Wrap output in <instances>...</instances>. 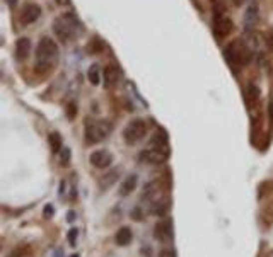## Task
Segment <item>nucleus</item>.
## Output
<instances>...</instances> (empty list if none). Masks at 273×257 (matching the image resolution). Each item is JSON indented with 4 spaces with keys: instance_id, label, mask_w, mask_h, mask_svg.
<instances>
[{
    "instance_id": "aec40b11",
    "label": "nucleus",
    "mask_w": 273,
    "mask_h": 257,
    "mask_svg": "<svg viewBox=\"0 0 273 257\" xmlns=\"http://www.w3.org/2000/svg\"><path fill=\"white\" fill-rule=\"evenodd\" d=\"M67 116H68L70 119H74L75 116H77V106H75L74 102H70V104L67 106Z\"/></svg>"
},
{
    "instance_id": "473e14b6",
    "label": "nucleus",
    "mask_w": 273,
    "mask_h": 257,
    "mask_svg": "<svg viewBox=\"0 0 273 257\" xmlns=\"http://www.w3.org/2000/svg\"><path fill=\"white\" fill-rule=\"evenodd\" d=\"M72 257H79V256H77V254H74V256H72Z\"/></svg>"
},
{
    "instance_id": "c756f323",
    "label": "nucleus",
    "mask_w": 273,
    "mask_h": 257,
    "mask_svg": "<svg viewBox=\"0 0 273 257\" xmlns=\"http://www.w3.org/2000/svg\"><path fill=\"white\" fill-rule=\"evenodd\" d=\"M45 213H46V216H50L51 215V206H48L46 210H45Z\"/></svg>"
},
{
    "instance_id": "f8f14e48",
    "label": "nucleus",
    "mask_w": 273,
    "mask_h": 257,
    "mask_svg": "<svg viewBox=\"0 0 273 257\" xmlns=\"http://www.w3.org/2000/svg\"><path fill=\"white\" fill-rule=\"evenodd\" d=\"M260 95H262V92H260V89L255 84H250V86L246 87V90H244V102H246V106L250 107V109H255V107L258 106Z\"/></svg>"
},
{
    "instance_id": "39448f33",
    "label": "nucleus",
    "mask_w": 273,
    "mask_h": 257,
    "mask_svg": "<svg viewBox=\"0 0 273 257\" xmlns=\"http://www.w3.org/2000/svg\"><path fill=\"white\" fill-rule=\"evenodd\" d=\"M111 130H113V126H111L110 121H106V119H98V121H89L86 123V131H84V135H86V143H89V145H96V143H101L104 140L110 136Z\"/></svg>"
},
{
    "instance_id": "6ab92c4d",
    "label": "nucleus",
    "mask_w": 273,
    "mask_h": 257,
    "mask_svg": "<svg viewBox=\"0 0 273 257\" xmlns=\"http://www.w3.org/2000/svg\"><path fill=\"white\" fill-rule=\"evenodd\" d=\"M70 148L63 147L62 150H60V162H62V166H68V162H70Z\"/></svg>"
},
{
    "instance_id": "b1692460",
    "label": "nucleus",
    "mask_w": 273,
    "mask_h": 257,
    "mask_svg": "<svg viewBox=\"0 0 273 257\" xmlns=\"http://www.w3.org/2000/svg\"><path fill=\"white\" fill-rule=\"evenodd\" d=\"M268 45H270L272 48H273V31H272V33H268Z\"/></svg>"
},
{
    "instance_id": "c85d7f7f",
    "label": "nucleus",
    "mask_w": 273,
    "mask_h": 257,
    "mask_svg": "<svg viewBox=\"0 0 273 257\" xmlns=\"http://www.w3.org/2000/svg\"><path fill=\"white\" fill-rule=\"evenodd\" d=\"M270 119H272V123H273V104H270Z\"/></svg>"
},
{
    "instance_id": "f03ea898",
    "label": "nucleus",
    "mask_w": 273,
    "mask_h": 257,
    "mask_svg": "<svg viewBox=\"0 0 273 257\" xmlns=\"http://www.w3.org/2000/svg\"><path fill=\"white\" fill-rule=\"evenodd\" d=\"M60 58V51H58V45L55 43V39L48 38H41L38 48H36V72L38 74H46L51 68L57 65Z\"/></svg>"
},
{
    "instance_id": "7c9ffc66",
    "label": "nucleus",
    "mask_w": 273,
    "mask_h": 257,
    "mask_svg": "<svg viewBox=\"0 0 273 257\" xmlns=\"http://www.w3.org/2000/svg\"><path fill=\"white\" fill-rule=\"evenodd\" d=\"M57 257H62V251H60V249L57 251Z\"/></svg>"
},
{
    "instance_id": "393cba45",
    "label": "nucleus",
    "mask_w": 273,
    "mask_h": 257,
    "mask_svg": "<svg viewBox=\"0 0 273 257\" xmlns=\"http://www.w3.org/2000/svg\"><path fill=\"white\" fill-rule=\"evenodd\" d=\"M74 216H75V213L74 211H70V213H68V215H67V220H68V222H74Z\"/></svg>"
},
{
    "instance_id": "7ed1b4c3",
    "label": "nucleus",
    "mask_w": 273,
    "mask_h": 257,
    "mask_svg": "<svg viewBox=\"0 0 273 257\" xmlns=\"http://www.w3.org/2000/svg\"><path fill=\"white\" fill-rule=\"evenodd\" d=\"M224 56H226L227 63L231 65L234 70L246 67L253 58V51L250 50V46L243 41V39H236V41L229 43L224 48Z\"/></svg>"
},
{
    "instance_id": "6e6552de",
    "label": "nucleus",
    "mask_w": 273,
    "mask_h": 257,
    "mask_svg": "<svg viewBox=\"0 0 273 257\" xmlns=\"http://www.w3.org/2000/svg\"><path fill=\"white\" fill-rule=\"evenodd\" d=\"M89 162L96 169H106L113 164V155L108 150H94L89 155Z\"/></svg>"
},
{
    "instance_id": "9b49d317",
    "label": "nucleus",
    "mask_w": 273,
    "mask_h": 257,
    "mask_svg": "<svg viewBox=\"0 0 273 257\" xmlns=\"http://www.w3.org/2000/svg\"><path fill=\"white\" fill-rule=\"evenodd\" d=\"M155 239L160 242H169L172 239V222L169 218H164L155 225Z\"/></svg>"
},
{
    "instance_id": "1a4fd4ad",
    "label": "nucleus",
    "mask_w": 273,
    "mask_h": 257,
    "mask_svg": "<svg viewBox=\"0 0 273 257\" xmlns=\"http://www.w3.org/2000/svg\"><path fill=\"white\" fill-rule=\"evenodd\" d=\"M260 21V7L256 2H251L246 7V14H244V29L253 31L256 27V24Z\"/></svg>"
},
{
    "instance_id": "dca6fc26",
    "label": "nucleus",
    "mask_w": 273,
    "mask_h": 257,
    "mask_svg": "<svg viewBox=\"0 0 273 257\" xmlns=\"http://www.w3.org/2000/svg\"><path fill=\"white\" fill-rule=\"evenodd\" d=\"M136 182H138V177H136L135 174H130L128 177H125L123 179V182H122V187H120V194L128 196L132 191H135Z\"/></svg>"
},
{
    "instance_id": "a211bd4d",
    "label": "nucleus",
    "mask_w": 273,
    "mask_h": 257,
    "mask_svg": "<svg viewBox=\"0 0 273 257\" xmlns=\"http://www.w3.org/2000/svg\"><path fill=\"white\" fill-rule=\"evenodd\" d=\"M50 147L51 150H53V154H60V150H62V136L58 133H50Z\"/></svg>"
},
{
    "instance_id": "cd10ccee",
    "label": "nucleus",
    "mask_w": 273,
    "mask_h": 257,
    "mask_svg": "<svg viewBox=\"0 0 273 257\" xmlns=\"http://www.w3.org/2000/svg\"><path fill=\"white\" fill-rule=\"evenodd\" d=\"M244 2H246V0H234V3H236V5H243Z\"/></svg>"
},
{
    "instance_id": "4468645a",
    "label": "nucleus",
    "mask_w": 273,
    "mask_h": 257,
    "mask_svg": "<svg viewBox=\"0 0 273 257\" xmlns=\"http://www.w3.org/2000/svg\"><path fill=\"white\" fill-rule=\"evenodd\" d=\"M103 77H104V82H106V87H111L120 80V77H122V72H120V68L116 65H108L106 68H104Z\"/></svg>"
},
{
    "instance_id": "f3484780",
    "label": "nucleus",
    "mask_w": 273,
    "mask_h": 257,
    "mask_svg": "<svg viewBox=\"0 0 273 257\" xmlns=\"http://www.w3.org/2000/svg\"><path fill=\"white\" fill-rule=\"evenodd\" d=\"M87 79H89V82L92 86H99L101 84V70H99L98 65H92L89 68V72H87Z\"/></svg>"
},
{
    "instance_id": "412c9836",
    "label": "nucleus",
    "mask_w": 273,
    "mask_h": 257,
    "mask_svg": "<svg viewBox=\"0 0 273 257\" xmlns=\"http://www.w3.org/2000/svg\"><path fill=\"white\" fill-rule=\"evenodd\" d=\"M104 177L106 179H104V182H103V187H108V184L111 186V184L116 180V172H113V174H110V175H104Z\"/></svg>"
},
{
    "instance_id": "2f4dec72",
    "label": "nucleus",
    "mask_w": 273,
    "mask_h": 257,
    "mask_svg": "<svg viewBox=\"0 0 273 257\" xmlns=\"http://www.w3.org/2000/svg\"><path fill=\"white\" fill-rule=\"evenodd\" d=\"M7 257H17V256H14V254H12V256H7Z\"/></svg>"
},
{
    "instance_id": "5701e85b",
    "label": "nucleus",
    "mask_w": 273,
    "mask_h": 257,
    "mask_svg": "<svg viewBox=\"0 0 273 257\" xmlns=\"http://www.w3.org/2000/svg\"><path fill=\"white\" fill-rule=\"evenodd\" d=\"M75 237H77V230H75V228H72L70 234H68V239H70L72 246H75Z\"/></svg>"
},
{
    "instance_id": "423d86ee",
    "label": "nucleus",
    "mask_w": 273,
    "mask_h": 257,
    "mask_svg": "<svg viewBox=\"0 0 273 257\" xmlns=\"http://www.w3.org/2000/svg\"><path fill=\"white\" fill-rule=\"evenodd\" d=\"M147 123L143 119L136 118L132 119L130 123L127 124V128L123 130V140H125L127 145H135L140 140H143V136L147 135Z\"/></svg>"
},
{
    "instance_id": "2eb2a0df",
    "label": "nucleus",
    "mask_w": 273,
    "mask_h": 257,
    "mask_svg": "<svg viewBox=\"0 0 273 257\" xmlns=\"http://www.w3.org/2000/svg\"><path fill=\"white\" fill-rule=\"evenodd\" d=\"M132 239H134V234H132V230H130L128 227L120 228V230L116 232V237H115L116 244H118V246H122V247L130 246V244H132Z\"/></svg>"
},
{
    "instance_id": "20e7f679",
    "label": "nucleus",
    "mask_w": 273,
    "mask_h": 257,
    "mask_svg": "<svg viewBox=\"0 0 273 257\" xmlns=\"http://www.w3.org/2000/svg\"><path fill=\"white\" fill-rule=\"evenodd\" d=\"M53 31L60 41L67 43L72 41L74 38H77V34L82 31V24H80L74 12H68V14L60 15L57 21L53 22Z\"/></svg>"
},
{
    "instance_id": "f257e3e1",
    "label": "nucleus",
    "mask_w": 273,
    "mask_h": 257,
    "mask_svg": "<svg viewBox=\"0 0 273 257\" xmlns=\"http://www.w3.org/2000/svg\"><path fill=\"white\" fill-rule=\"evenodd\" d=\"M169 157V145H167L166 131L157 130V133L152 136L150 143L140 152L138 160L142 164H152V166H159V164L166 162Z\"/></svg>"
},
{
    "instance_id": "ddd939ff",
    "label": "nucleus",
    "mask_w": 273,
    "mask_h": 257,
    "mask_svg": "<svg viewBox=\"0 0 273 257\" xmlns=\"http://www.w3.org/2000/svg\"><path fill=\"white\" fill-rule=\"evenodd\" d=\"M29 51H31V39L29 38H19L17 43H15V58H17L19 62H22V60L27 58Z\"/></svg>"
},
{
    "instance_id": "0eeeda50",
    "label": "nucleus",
    "mask_w": 273,
    "mask_h": 257,
    "mask_svg": "<svg viewBox=\"0 0 273 257\" xmlns=\"http://www.w3.org/2000/svg\"><path fill=\"white\" fill-rule=\"evenodd\" d=\"M214 31L219 39L227 38V36L234 31V22H232V19L227 15L226 10L214 12Z\"/></svg>"
},
{
    "instance_id": "bb28decb",
    "label": "nucleus",
    "mask_w": 273,
    "mask_h": 257,
    "mask_svg": "<svg viewBox=\"0 0 273 257\" xmlns=\"http://www.w3.org/2000/svg\"><path fill=\"white\" fill-rule=\"evenodd\" d=\"M58 3H60V5H68V3H70V0H58Z\"/></svg>"
},
{
    "instance_id": "9d476101",
    "label": "nucleus",
    "mask_w": 273,
    "mask_h": 257,
    "mask_svg": "<svg viewBox=\"0 0 273 257\" xmlns=\"http://www.w3.org/2000/svg\"><path fill=\"white\" fill-rule=\"evenodd\" d=\"M39 17H41V7L36 5V3H27V5H24V9L21 12V22L24 26L36 22Z\"/></svg>"
},
{
    "instance_id": "a878e982",
    "label": "nucleus",
    "mask_w": 273,
    "mask_h": 257,
    "mask_svg": "<svg viewBox=\"0 0 273 257\" xmlns=\"http://www.w3.org/2000/svg\"><path fill=\"white\" fill-rule=\"evenodd\" d=\"M5 3L9 7H15V3H17V0H5Z\"/></svg>"
},
{
    "instance_id": "4be33fe9",
    "label": "nucleus",
    "mask_w": 273,
    "mask_h": 257,
    "mask_svg": "<svg viewBox=\"0 0 273 257\" xmlns=\"http://www.w3.org/2000/svg\"><path fill=\"white\" fill-rule=\"evenodd\" d=\"M159 257H176V252L172 249H162Z\"/></svg>"
}]
</instances>
